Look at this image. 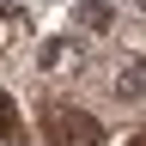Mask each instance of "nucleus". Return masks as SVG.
I'll return each instance as SVG.
<instances>
[{"label": "nucleus", "mask_w": 146, "mask_h": 146, "mask_svg": "<svg viewBox=\"0 0 146 146\" xmlns=\"http://www.w3.org/2000/svg\"><path fill=\"white\" fill-rule=\"evenodd\" d=\"M43 134H49V146H104V122L91 116V110L49 104L43 110Z\"/></svg>", "instance_id": "1"}, {"label": "nucleus", "mask_w": 146, "mask_h": 146, "mask_svg": "<svg viewBox=\"0 0 146 146\" xmlns=\"http://www.w3.org/2000/svg\"><path fill=\"white\" fill-rule=\"evenodd\" d=\"M18 134V110H12V98L0 91V140H12Z\"/></svg>", "instance_id": "2"}, {"label": "nucleus", "mask_w": 146, "mask_h": 146, "mask_svg": "<svg viewBox=\"0 0 146 146\" xmlns=\"http://www.w3.org/2000/svg\"><path fill=\"white\" fill-rule=\"evenodd\" d=\"M128 146H146V128H140V134H134V140H128Z\"/></svg>", "instance_id": "3"}]
</instances>
